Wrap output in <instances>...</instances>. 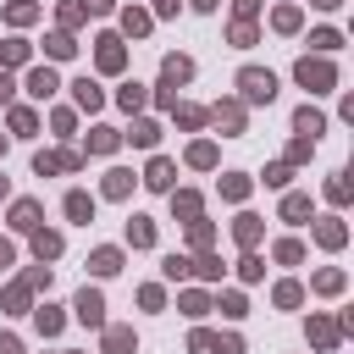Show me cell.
I'll return each instance as SVG.
<instances>
[{
  "mask_svg": "<svg viewBox=\"0 0 354 354\" xmlns=\"http://www.w3.org/2000/svg\"><path fill=\"white\" fill-rule=\"evenodd\" d=\"M11 133H33V111H11Z\"/></svg>",
  "mask_w": 354,
  "mask_h": 354,
  "instance_id": "obj_46",
  "label": "cell"
},
{
  "mask_svg": "<svg viewBox=\"0 0 354 354\" xmlns=\"http://www.w3.org/2000/svg\"><path fill=\"white\" fill-rule=\"evenodd\" d=\"M122 28H127V33H149V11H138V6L122 11Z\"/></svg>",
  "mask_w": 354,
  "mask_h": 354,
  "instance_id": "obj_33",
  "label": "cell"
},
{
  "mask_svg": "<svg viewBox=\"0 0 354 354\" xmlns=\"http://www.w3.org/2000/svg\"><path fill=\"white\" fill-rule=\"evenodd\" d=\"M138 304H144V310H160V304H166V293H160V288H155V282H149V288H144V293H138Z\"/></svg>",
  "mask_w": 354,
  "mask_h": 354,
  "instance_id": "obj_43",
  "label": "cell"
},
{
  "mask_svg": "<svg viewBox=\"0 0 354 354\" xmlns=\"http://www.w3.org/2000/svg\"><path fill=\"white\" fill-rule=\"evenodd\" d=\"M210 343H216L210 332H194V337H188V348H194V354H210Z\"/></svg>",
  "mask_w": 354,
  "mask_h": 354,
  "instance_id": "obj_51",
  "label": "cell"
},
{
  "mask_svg": "<svg viewBox=\"0 0 354 354\" xmlns=\"http://www.w3.org/2000/svg\"><path fill=\"white\" fill-rule=\"evenodd\" d=\"M55 88H61V83H55V72H50V66H39V72L28 77V94H33V100H50Z\"/></svg>",
  "mask_w": 354,
  "mask_h": 354,
  "instance_id": "obj_16",
  "label": "cell"
},
{
  "mask_svg": "<svg viewBox=\"0 0 354 354\" xmlns=\"http://www.w3.org/2000/svg\"><path fill=\"white\" fill-rule=\"evenodd\" d=\"M293 127H299L304 138H315V133H326V116H321L315 105H299V116H293Z\"/></svg>",
  "mask_w": 354,
  "mask_h": 354,
  "instance_id": "obj_13",
  "label": "cell"
},
{
  "mask_svg": "<svg viewBox=\"0 0 354 354\" xmlns=\"http://www.w3.org/2000/svg\"><path fill=\"white\" fill-rule=\"evenodd\" d=\"M0 61H28V44H22V39H6V44H0Z\"/></svg>",
  "mask_w": 354,
  "mask_h": 354,
  "instance_id": "obj_39",
  "label": "cell"
},
{
  "mask_svg": "<svg viewBox=\"0 0 354 354\" xmlns=\"http://www.w3.org/2000/svg\"><path fill=\"white\" fill-rule=\"evenodd\" d=\"M11 227L17 232H39V199H17L11 205Z\"/></svg>",
  "mask_w": 354,
  "mask_h": 354,
  "instance_id": "obj_5",
  "label": "cell"
},
{
  "mask_svg": "<svg viewBox=\"0 0 354 354\" xmlns=\"http://www.w3.org/2000/svg\"><path fill=\"white\" fill-rule=\"evenodd\" d=\"M127 243H133V249H149V243H155V221H149V216H133V221H127Z\"/></svg>",
  "mask_w": 354,
  "mask_h": 354,
  "instance_id": "obj_15",
  "label": "cell"
},
{
  "mask_svg": "<svg viewBox=\"0 0 354 354\" xmlns=\"http://www.w3.org/2000/svg\"><path fill=\"white\" fill-rule=\"evenodd\" d=\"M171 11H177V0H160V17H171Z\"/></svg>",
  "mask_w": 354,
  "mask_h": 354,
  "instance_id": "obj_57",
  "label": "cell"
},
{
  "mask_svg": "<svg viewBox=\"0 0 354 354\" xmlns=\"http://www.w3.org/2000/svg\"><path fill=\"white\" fill-rule=\"evenodd\" d=\"M232 11H238V22H249V17L260 11V0H232Z\"/></svg>",
  "mask_w": 354,
  "mask_h": 354,
  "instance_id": "obj_52",
  "label": "cell"
},
{
  "mask_svg": "<svg viewBox=\"0 0 354 354\" xmlns=\"http://www.w3.org/2000/svg\"><path fill=\"white\" fill-rule=\"evenodd\" d=\"M221 310L227 315H243V293H221Z\"/></svg>",
  "mask_w": 354,
  "mask_h": 354,
  "instance_id": "obj_50",
  "label": "cell"
},
{
  "mask_svg": "<svg viewBox=\"0 0 354 354\" xmlns=\"http://www.w3.org/2000/svg\"><path fill=\"white\" fill-rule=\"evenodd\" d=\"M66 216H72V221H88V216H94V199H88L83 188H72V194H66Z\"/></svg>",
  "mask_w": 354,
  "mask_h": 354,
  "instance_id": "obj_20",
  "label": "cell"
},
{
  "mask_svg": "<svg viewBox=\"0 0 354 354\" xmlns=\"http://www.w3.org/2000/svg\"><path fill=\"white\" fill-rule=\"evenodd\" d=\"M310 44H315L321 55H332V50L343 44V33H337V28H315V33H310Z\"/></svg>",
  "mask_w": 354,
  "mask_h": 354,
  "instance_id": "obj_22",
  "label": "cell"
},
{
  "mask_svg": "<svg viewBox=\"0 0 354 354\" xmlns=\"http://www.w3.org/2000/svg\"><path fill=\"white\" fill-rule=\"evenodd\" d=\"M116 144H122V133H116V127H94V133H88V149H94V155H111Z\"/></svg>",
  "mask_w": 354,
  "mask_h": 354,
  "instance_id": "obj_18",
  "label": "cell"
},
{
  "mask_svg": "<svg viewBox=\"0 0 354 354\" xmlns=\"http://www.w3.org/2000/svg\"><path fill=\"white\" fill-rule=\"evenodd\" d=\"M11 254H17V249H11L6 238H0V266H11Z\"/></svg>",
  "mask_w": 354,
  "mask_h": 354,
  "instance_id": "obj_56",
  "label": "cell"
},
{
  "mask_svg": "<svg viewBox=\"0 0 354 354\" xmlns=\"http://www.w3.org/2000/svg\"><path fill=\"white\" fill-rule=\"evenodd\" d=\"M271 254H277L282 266H299V260H304V243H299V238H282V243H277Z\"/></svg>",
  "mask_w": 354,
  "mask_h": 354,
  "instance_id": "obj_25",
  "label": "cell"
},
{
  "mask_svg": "<svg viewBox=\"0 0 354 354\" xmlns=\"http://www.w3.org/2000/svg\"><path fill=\"white\" fill-rule=\"evenodd\" d=\"M282 216H288V221H304V216H310V199H304V194H288V199H282Z\"/></svg>",
  "mask_w": 354,
  "mask_h": 354,
  "instance_id": "obj_30",
  "label": "cell"
},
{
  "mask_svg": "<svg viewBox=\"0 0 354 354\" xmlns=\"http://www.w3.org/2000/svg\"><path fill=\"white\" fill-rule=\"evenodd\" d=\"M72 310H77V321H83V326H105V299H100L94 288H83V293L72 299Z\"/></svg>",
  "mask_w": 354,
  "mask_h": 354,
  "instance_id": "obj_4",
  "label": "cell"
},
{
  "mask_svg": "<svg viewBox=\"0 0 354 354\" xmlns=\"http://www.w3.org/2000/svg\"><path fill=\"white\" fill-rule=\"evenodd\" d=\"M271 299H277L282 310H293V304L304 299V288H299V282H277V293H271Z\"/></svg>",
  "mask_w": 354,
  "mask_h": 354,
  "instance_id": "obj_32",
  "label": "cell"
},
{
  "mask_svg": "<svg viewBox=\"0 0 354 354\" xmlns=\"http://www.w3.org/2000/svg\"><path fill=\"white\" fill-rule=\"evenodd\" d=\"M177 122H183V127H199V122H205V111H194V105H183V111H177Z\"/></svg>",
  "mask_w": 354,
  "mask_h": 354,
  "instance_id": "obj_48",
  "label": "cell"
},
{
  "mask_svg": "<svg viewBox=\"0 0 354 354\" xmlns=\"http://www.w3.org/2000/svg\"><path fill=\"white\" fill-rule=\"evenodd\" d=\"M116 100H122V105H127V111H138V105H144V83H127V88H122V94H116Z\"/></svg>",
  "mask_w": 354,
  "mask_h": 354,
  "instance_id": "obj_40",
  "label": "cell"
},
{
  "mask_svg": "<svg viewBox=\"0 0 354 354\" xmlns=\"http://www.w3.org/2000/svg\"><path fill=\"white\" fill-rule=\"evenodd\" d=\"M238 94H243L249 105H271V100H277V77L260 72V66H243V72H238Z\"/></svg>",
  "mask_w": 354,
  "mask_h": 354,
  "instance_id": "obj_1",
  "label": "cell"
},
{
  "mask_svg": "<svg viewBox=\"0 0 354 354\" xmlns=\"http://www.w3.org/2000/svg\"><path fill=\"white\" fill-rule=\"evenodd\" d=\"M11 88H17V83H11L6 72H0V100H11Z\"/></svg>",
  "mask_w": 354,
  "mask_h": 354,
  "instance_id": "obj_54",
  "label": "cell"
},
{
  "mask_svg": "<svg viewBox=\"0 0 354 354\" xmlns=\"http://www.w3.org/2000/svg\"><path fill=\"white\" fill-rule=\"evenodd\" d=\"M44 50H50L55 61H66V55H72L77 44H72V33H50V39H44Z\"/></svg>",
  "mask_w": 354,
  "mask_h": 354,
  "instance_id": "obj_28",
  "label": "cell"
},
{
  "mask_svg": "<svg viewBox=\"0 0 354 354\" xmlns=\"http://www.w3.org/2000/svg\"><path fill=\"white\" fill-rule=\"evenodd\" d=\"M326 199H332V205H348V177H343V171L326 183Z\"/></svg>",
  "mask_w": 354,
  "mask_h": 354,
  "instance_id": "obj_37",
  "label": "cell"
},
{
  "mask_svg": "<svg viewBox=\"0 0 354 354\" xmlns=\"http://www.w3.org/2000/svg\"><path fill=\"white\" fill-rule=\"evenodd\" d=\"M127 188H133V171H105V199H127Z\"/></svg>",
  "mask_w": 354,
  "mask_h": 354,
  "instance_id": "obj_19",
  "label": "cell"
},
{
  "mask_svg": "<svg viewBox=\"0 0 354 354\" xmlns=\"http://www.w3.org/2000/svg\"><path fill=\"white\" fill-rule=\"evenodd\" d=\"M183 310H188V315H205L210 299H205V293H183Z\"/></svg>",
  "mask_w": 354,
  "mask_h": 354,
  "instance_id": "obj_44",
  "label": "cell"
},
{
  "mask_svg": "<svg viewBox=\"0 0 354 354\" xmlns=\"http://www.w3.org/2000/svg\"><path fill=\"white\" fill-rule=\"evenodd\" d=\"M293 77H299V83H304V88H310V94H326V88H332V83H337V72H332V61H321V55H315V61H310V55H304V61H299V66H293Z\"/></svg>",
  "mask_w": 354,
  "mask_h": 354,
  "instance_id": "obj_3",
  "label": "cell"
},
{
  "mask_svg": "<svg viewBox=\"0 0 354 354\" xmlns=\"http://www.w3.org/2000/svg\"><path fill=\"white\" fill-rule=\"evenodd\" d=\"M188 238H194V249H205L216 232H210V221H188Z\"/></svg>",
  "mask_w": 354,
  "mask_h": 354,
  "instance_id": "obj_41",
  "label": "cell"
},
{
  "mask_svg": "<svg viewBox=\"0 0 354 354\" xmlns=\"http://www.w3.org/2000/svg\"><path fill=\"white\" fill-rule=\"evenodd\" d=\"M232 232H238V243L249 249V243L260 238V216H238V227H232Z\"/></svg>",
  "mask_w": 354,
  "mask_h": 354,
  "instance_id": "obj_31",
  "label": "cell"
},
{
  "mask_svg": "<svg viewBox=\"0 0 354 354\" xmlns=\"http://www.w3.org/2000/svg\"><path fill=\"white\" fill-rule=\"evenodd\" d=\"M0 199H6V177H0Z\"/></svg>",
  "mask_w": 354,
  "mask_h": 354,
  "instance_id": "obj_60",
  "label": "cell"
},
{
  "mask_svg": "<svg viewBox=\"0 0 354 354\" xmlns=\"http://www.w3.org/2000/svg\"><path fill=\"white\" fill-rule=\"evenodd\" d=\"M210 354H243V337H216Z\"/></svg>",
  "mask_w": 354,
  "mask_h": 354,
  "instance_id": "obj_45",
  "label": "cell"
},
{
  "mask_svg": "<svg viewBox=\"0 0 354 354\" xmlns=\"http://www.w3.org/2000/svg\"><path fill=\"white\" fill-rule=\"evenodd\" d=\"M343 238H348V227H343L337 216H326V221H315V243H326V249H343Z\"/></svg>",
  "mask_w": 354,
  "mask_h": 354,
  "instance_id": "obj_9",
  "label": "cell"
},
{
  "mask_svg": "<svg viewBox=\"0 0 354 354\" xmlns=\"http://www.w3.org/2000/svg\"><path fill=\"white\" fill-rule=\"evenodd\" d=\"M133 348H138L133 326H105V354H133Z\"/></svg>",
  "mask_w": 354,
  "mask_h": 354,
  "instance_id": "obj_11",
  "label": "cell"
},
{
  "mask_svg": "<svg viewBox=\"0 0 354 354\" xmlns=\"http://www.w3.org/2000/svg\"><path fill=\"white\" fill-rule=\"evenodd\" d=\"M260 271H266V266H260V260H254V254H243V260H238V277H243V282H254V277H260Z\"/></svg>",
  "mask_w": 354,
  "mask_h": 354,
  "instance_id": "obj_42",
  "label": "cell"
},
{
  "mask_svg": "<svg viewBox=\"0 0 354 354\" xmlns=\"http://www.w3.org/2000/svg\"><path fill=\"white\" fill-rule=\"evenodd\" d=\"M188 77H194V61H188V55H166V61H160V100L177 105V88H183Z\"/></svg>",
  "mask_w": 354,
  "mask_h": 354,
  "instance_id": "obj_2",
  "label": "cell"
},
{
  "mask_svg": "<svg viewBox=\"0 0 354 354\" xmlns=\"http://www.w3.org/2000/svg\"><path fill=\"white\" fill-rule=\"evenodd\" d=\"M232 44H254V28L249 22H232Z\"/></svg>",
  "mask_w": 354,
  "mask_h": 354,
  "instance_id": "obj_47",
  "label": "cell"
},
{
  "mask_svg": "<svg viewBox=\"0 0 354 354\" xmlns=\"http://www.w3.org/2000/svg\"><path fill=\"white\" fill-rule=\"evenodd\" d=\"M0 354H22V343H17L11 332H0Z\"/></svg>",
  "mask_w": 354,
  "mask_h": 354,
  "instance_id": "obj_53",
  "label": "cell"
},
{
  "mask_svg": "<svg viewBox=\"0 0 354 354\" xmlns=\"http://www.w3.org/2000/svg\"><path fill=\"white\" fill-rule=\"evenodd\" d=\"M33 166H39V171H77V155H72V149H50V155H39Z\"/></svg>",
  "mask_w": 354,
  "mask_h": 354,
  "instance_id": "obj_14",
  "label": "cell"
},
{
  "mask_svg": "<svg viewBox=\"0 0 354 354\" xmlns=\"http://www.w3.org/2000/svg\"><path fill=\"white\" fill-rule=\"evenodd\" d=\"M33 321H39V332H44V337H50V332H61V310H55V304H44Z\"/></svg>",
  "mask_w": 354,
  "mask_h": 354,
  "instance_id": "obj_35",
  "label": "cell"
},
{
  "mask_svg": "<svg viewBox=\"0 0 354 354\" xmlns=\"http://www.w3.org/2000/svg\"><path fill=\"white\" fill-rule=\"evenodd\" d=\"M188 166H216V144H194L188 149Z\"/></svg>",
  "mask_w": 354,
  "mask_h": 354,
  "instance_id": "obj_36",
  "label": "cell"
},
{
  "mask_svg": "<svg viewBox=\"0 0 354 354\" xmlns=\"http://www.w3.org/2000/svg\"><path fill=\"white\" fill-rule=\"evenodd\" d=\"M122 61H127V55H122V39L105 33V39H100V72H122Z\"/></svg>",
  "mask_w": 354,
  "mask_h": 354,
  "instance_id": "obj_7",
  "label": "cell"
},
{
  "mask_svg": "<svg viewBox=\"0 0 354 354\" xmlns=\"http://www.w3.org/2000/svg\"><path fill=\"white\" fill-rule=\"evenodd\" d=\"M171 177H177V166H171V160H149V171H144V183H149V188H160V194L171 188Z\"/></svg>",
  "mask_w": 354,
  "mask_h": 354,
  "instance_id": "obj_17",
  "label": "cell"
},
{
  "mask_svg": "<svg viewBox=\"0 0 354 354\" xmlns=\"http://www.w3.org/2000/svg\"><path fill=\"white\" fill-rule=\"evenodd\" d=\"M243 194H249V177L243 171H227L221 177V199H243Z\"/></svg>",
  "mask_w": 354,
  "mask_h": 354,
  "instance_id": "obj_23",
  "label": "cell"
},
{
  "mask_svg": "<svg viewBox=\"0 0 354 354\" xmlns=\"http://www.w3.org/2000/svg\"><path fill=\"white\" fill-rule=\"evenodd\" d=\"M171 210L183 221H199V194H171Z\"/></svg>",
  "mask_w": 354,
  "mask_h": 354,
  "instance_id": "obj_24",
  "label": "cell"
},
{
  "mask_svg": "<svg viewBox=\"0 0 354 354\" xmlns=\"http://www.w3.org/2000/svg\"><path fill=\"white\" fill-rule=\"evenodd\" d=\"M210 116H216V127H227V133H243V105H232V100H221V105H216Z\"/></svg>",
  "mask_w": 354,
  "mask_h": 354,
  "instance_id": "obj_12",
  "label": "cell"
},
{
  "mask_svg": "<svg viewBox=\"0 0 354 354\" xmlns=\"http://www.w3.org/2000/svg\"><path fill=\"white\" fill-rule=\"evenodd\" d=\"M88 271H94V277H116V271H122V249H94V254H88Z\"/></svg>",
  "mask_w": 354,
  "mask_h": 354,
  "instance_id": "obj_10",
  "label": "cell"
},
{
  "mask_svg": "<svg viewBox=\"0 0 354 354\" xmlns=\"http://www.w3.org/2000/svg\"><path fill=\"white\" fill-rule=\"evenodd\" d=\"M271 22H277V33H293V28H299V6H277Z\"/></svg>",
  "mask_w": 354,
  "mask_h": 354,
  "instance_id": "obj_27",
  "label": "cell"
},
{
  "mask_svg": "<svg viewBox=\"0 0 354 354\" xmlns=\"http://www.w3.org/2000/svg\"><path fill=\"white\" fill-rule=\"evenodd\" d=\"M83 11H111V0H83Z\"/></svg>",
  "mask_w": 354,
  "mask_h": 354,
  "instance_id": "obj_55",
  "label": "cell"
},
{
  "mask_svg": "<svg viewBox=\"0 0 354 354\" xmlns=\"http://www.w3.org/2000/svg\"><path fill=\"white\" fill-rule=\"evenodd\" d=\"M310 6H321V11H332V6H343V0H310Z\"/></svg>",
  "mask_w": 354,
  "mask_h": 354,
  "instance_id": "obj_59",
  "label": "cell"
},
{
  "mask_svg": "<svg viewBox=\"0 0 354 354\" xmlns=\"http://www.w3.org/2000/svg\"><path fill=\"white\" fill-rule=\"evenodd\" d=\"M166 277H171V282L194 277V260H183V254H166Z\"/></svg>",
  "mask_w": 354,
  "mask_h": 354,
  "instance_id": "obj_34",
  "label": "cell"
},
{
  "mask_svg": "<svg viewBox=\"0 0 354 354\" xmlns=\"http://www.w3.org/2000/svg\"><path fill=\"white\" fill-rule=\"evenodd\" d=\"M194 11H216V0H194Z\"/></svg>",
  "mask_w": 354,
  "mask_h": 354,
  "instance_id": "obj_58",
  "label": "cell"
},
{
  "mask_svg": "<svg viewBox=\"0 0 354 354\" xmlns=\"http://www.w3.org/2000/svg\"><path fill=\"white\" fill-rule=\"evenodd\" d=\"M315 293H343V271H337V266L315 271Z\"/></svg>",
  "mask_w": 354,
  "mask_h": 354,
  "instance_id": "obj_26",
  "label": "cell"
},
{
  "mask_svg": "<svg viewBox=\"0 0 354 354\" xmlns=\"http://www.w3.org/2000/svg\"><path fill=\"white\" fill-rule=\"evenodd\" d=\"M310 337H315V348H337V337H343V321H326V315H315V321H310Z\"/></svg>",
  "mask_w": 354,
  "mask_h": 354,
  "instance_id": "obj_6",
  "label": "cell"
},
{
  "mask_svg": "<svg viewBox=\"0 0 354 354\" xmlns=\"http://www.w3.org/2000/svg\"><path fill=\"white\" fill-rule=\"evenodd\" d=\"M310 144H315V138H293V144H288V160H304V155H310Z\"/></svg>",
  "mask_w": 354,
  "mask_h": 354,
  "instance_id": "obj_49",
  "label": "cell"
},
{
  "mask_svg": "<svg viewBox=\"0 0 354 354\" xmlns=\"http://www.w3.org/2000/svg\"><path fill=\"white\" fill-rule=\"evenodd\" d=\"M194 277H205V282L221 277V260H216V254H199V260H194Z\"/></svg>",
  "mask_w": 354,
  "mask_h": 354,
  "instance_id": "obj_38",
  "label": "cell"
},
{
  "mask_svg": "<svg viewBox=\"0 0 354 354\" xmlns=\"http://www.w3.org/2000/svg\"><path fill=\"white\" fill-rule=\"evenodd\" d=\"M72 100H77L83 111H100V105H105V94H100L94 77H77V83H72Z\"/></svg>",
  "mask_w": 354,
  "mask_h": 354,
  "instance_id": "obj_8",
  "label": "cell"
},
{
  "mask_svg": "<svg viewBox=\"0 0 354 354\" xmlns=\"http://www.w3.org/2000/svg\"><path fill=\"white\" fill-rule=\"evenodd\" d=\"M33 254L39 260H55L61 254V232H33Z\"/></svg>",
  "mask_w": 354,
  "mask_h": 354,
  "instance_id": "obj_21",
  "label": "cell"
},
{
  "mask_svg": "<svg viewBox=\"0 0 354 354\" xmlns=\"http://www.w3.org/2000/svg\"><path fill=\"white\" fill-rule=\"evenodd\" d=\"M127 138H133L138 149H149V144L160 138V127H155V122H133V133H127Z\"/></svg>",
  "mask_w": 354,
  "mask_h": 354,
  "instance_id": "obj_29",
  "label": "cell"
}]
</instances>
